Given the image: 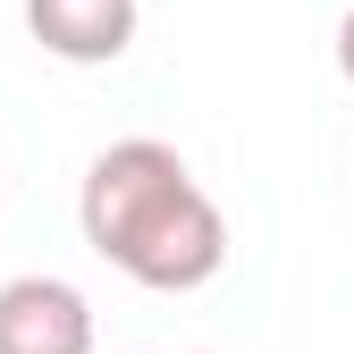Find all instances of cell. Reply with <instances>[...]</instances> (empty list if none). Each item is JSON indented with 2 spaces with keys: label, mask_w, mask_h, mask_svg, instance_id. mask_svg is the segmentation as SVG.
Listing matches in <instances>:
<instances>
[{
  "label": "cell",
  "mask_w": 354,
  "mask_h": 354,
  "mask_svg": "<svg viewBox=\"0 0 354 354\" xmlns=\"http://www.w3.org/2000/svg\"><path fill=\"white\" fill-rule=\"evenodd\" d=\"M0 354H93V304L84 287L26 270L0 287Z\"/></svg>",
  "instance_id": "cell-2"
},
{
  "label": "cell",
  "mask_w": 354,
  "mask_h": 354,
  "mask_svg": "<svg viewBox=\"0 0 354 354\" xmlns=\"http://www.w3.org/2000/svg\"><path fill=\"white\" fill-rule=\"evenodd\" d=\"M76 228L110 270H127L152 295H194L228 270V219L194 186V169L160 136H127L93 152L76 186Z\"/></svg>",
  "instance_id": "cell-1"
},
{
  "label": "cell",
  "mask_w": 354,
  "mask_h": 354,
  "mask_svg": "<svg viewBox=\"0 0 354 354\" xmlns=\"http://www.w3.org/2000/svg\"><path fill=\"white\" fill-rule=\"evenodd\" d=\"M337 76H346V84H354V9H346V17H337Z\"/></svg>",
  "instance_id": "cell-4"
},
{
  "label": "cell",
  "mask_w": 354,
  "mask_h": 354,
  "mask_svg": "<svg viewBox=\"0 0 354 354\" xmlns=\"http://www.w3.org/2000/svg\"><path fill=\"white\" fill-rule=\"evenodd\" d=\"M136 26H144L136 0H26V34L51 59H68V68H110V59H127Z\"/></svg>",
  "instance_id": "cell-3"
}]
</instances>
